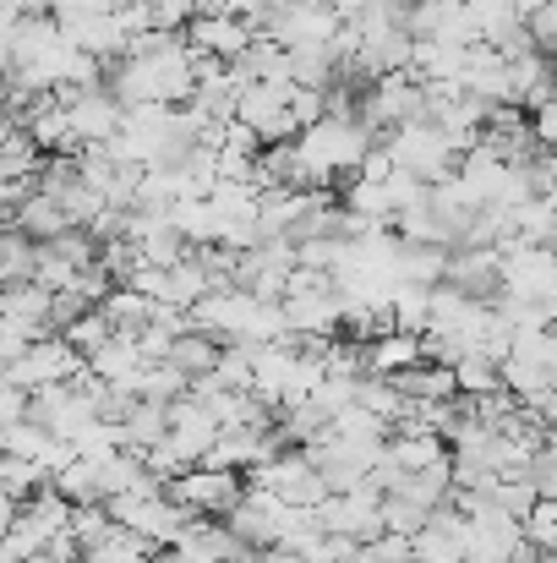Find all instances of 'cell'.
I'll list each match as a JSON object with an SVG mask.
<instances>
[{
    "instance_id": "obj_1",
    "label": "cell",
    "mask_w": 557,
    "mask_h": 563,
    "mask_svg": "<svg viewBox=\"0 0 557 563\" xmlns=\"http://www.w3.org/2000/svg\"><path fill=\"white\" fill-rule=\"evenodd\" d=\"M377 143L388 148L393 170H410V176H421V181H443V176H454V165H459V148H454V137H448L437 121H404V126L382 132Z\"/></svg>"
},
{
    "instance_id": "obj_2",
    "label": "cell",
    "mask_w": 557,
    "mask_h": 563,
    "mask_svg": "<svg viewBox=\"0 0 557 563\" xmlns=\"http://www.w3.org/2000/svg\"><path fill=\"white\" fill-rule=\"evenodd\" d=\"M165 498L181 504L191 515H230V504L241 498V476L235 471H219V465H186L181 476L165 482Z\"/></svg>"
},
{
    "instance_id": "obj_3",
    "label": "cell",
    "mask_w": 557,
    "mask_h": 563,
    "mask_svg": "<svg viewBox=\"0 0 557 563\" xmlns=\"http://www.w3.org/2000/svg\"><path fill=\"white\" fill-rule=\"evenodd\" d=\"M82 373V356L60 340V334H38V340H27L11 362H5V377L16 383V388H44V383H66V377Z\"/></svg>"
},
{
    "instance_id": "obj_4",
    "label": "cell",
    "mask_w": 557,
    "mask_h": 563,
    "mask_svg": "<svg viewBox=\"0 0 557 563\" xmlns=\"http://www.w3.org/2000/svg\"><path fill=\"white\" fill-rule=\"evenodd\" d=\"M241 553H246V542L219 515H191L181 531H176V542L159 548L165 563H230V559H241Z\"/></svg>"
},
{
    "instance_id": "obj_5",
    "label": "cell",
    "mask_w": 557,
    "mask_h": 563,
    "mask_svg": "<svg viewBox=\"0 0 557 563\" xmlns=\"http://www.w3.org/2000/svg\"><path fill=\"white\" fill-rule=\"evenodd\" d=\"M285 88H290V82H241L230 115L246 121V126L257 132V143H290L296 126H290V115H285Z\"/></svg>"
},
{
    "instance_id": "obj_6",
    "label": "cell",
    "mask_w": 557,
    "mask_h": 563,
    "mask_svg": "<svg viewBox=\"0 0 557 563\" xmlns=\"http://www.w3.org/2000/svg\"><path fill=\"white\" fill-rule=\"evenodd\" d=\"M66 126H71V143L77 148H93V143H110L115 126H121V99L99 82V88H77L66 104Z\"/></svg>"
},
{
    "instance_id": "obj_7",
    "label": "cell",
    "mask_w": 557,
    "mask_h": 563,
    "mask_svg": "<svg viewBox=\"0 0 557 563\" xmlns=\"http://www.w3.org/2000/svg\"><path fill=\"white\" fill-rule=\"evenodd\" d=\"M165 438H170V449L181 454L186 465H197V460L208 454V443L219 438V421L208 416V405H202V399L176 394V399L165 405Z\"/></svg>"
},
{
    "instance_id": "obj_8",
    "label": "cell",
    "mask_w": 557,
    "mask_h": 563,
    "mask_svg": "<svg viewBox=\"0 0 557 563\" xmlns=\"http://www.w3.org/2000/svg\"><path fill=\"white\" fill-rule=\"evenodd\" d=\"M181 38L197 49V55H213V60H235L252 38V27L235 16V11H197L181 27Z\"/></svg>"
},
{
    "instance_id": "obj_9",
    "label": "cell",
    "mask_w": 557,
    "mask_h": 563,
    "mask_svg": "<svg viewBox=\"0 0 557 563\" xmlns=\"http://www.w3.org/2000/svg\"><path fill=\"white\" fill-rule=\"evenodd\" d=\"M443 285H454V290H465L476 301H492V290H498V246H448Z\"/></svg>"
},
{
    "instance_id": "obj_10",
    "label": "cell",
    "mask_w": 557,
    "mask_h": 563,
    "mask_svg": "<svg viewBox=\"0 0 557 563\" xmlns=\"http://www.w3.org/2000/svg\"><path fill=\"white\" fill-rule=\"evenodd\" d=\"M230 71H235L241 82H290V49L274 44L268 33H252L246 49L230 60Z\"/></svg>"
},
{
    "instance_id": "obj_11",
    "label": "cell",
    "mask_w": 557,
    "mask_h": 563,
    "mask_svg": "<svg viewBox=\"0 0 557 563\" xmlns=\"http://www.w3.org/2000/svg\"><path fill=\"white\" fill-rule=\"evenodd\" d=\"M11 230H22L27 241H49V235H60V230H71V224H66V213H60V202H55L49 191L27 187L11 202Z\"/></svg>"
},
{
    "instance_id": "obj_12",
    "label": "cell",
    "mask_w": 557,
    "mask_h": 563,
    "mask_svg": "<svg viewBox=\"0 0 557 563\" xmlns=\"http://www.w3.org/2000/svg\"><path fill=\"white\" fill-rule=\"evenodd\" d=\"M82 367H88L93 377H104V383H115V388H126V394H132V377L143 373V356H137L132 334H110L99 351H88V356H82Z\"/></svg>"
},
{
    "instance_id": "obj_13",
    "label": "cell",
    "mask_w": 557,
    "mask_h": 563,
    "mask_svg": "<svg viewBox=\"0 0 557 563\" xmlns=\"http://www.w3.org/2000/svg\"><path fill=\"white\" fill-rule=\"evenodd\" d=\"M443 257H448V246H437V241H399L393 246V285H437L443 279Z\"/></svg>"
},
{
    "instance_id": "obj_14",
    "label": "cell",
    "mask_w": 557,
    "mask_h": 563,
    "mask_svg": "<svg viewBox=\"0 0 557 563\" xmlns=\"http://www.w3.org/2000/svg\"><path fill=\"white\" fill-rule=\"evenodd\" d=\"M38 165H44V154L33 148V137H27L16 121H0V181H11V187H33Z\"/></svg>"
},
{
    "instance_id": "obj_15",
    "label": "cell",
    "mask_w": 557,
    "mask_h": 563,
    "mask_svg": "<svg viewBox=\"0 0 557 563\" xmlns=\"http://www.w3.org/2000/svg\"><path fill=\"white\" fill-rule=\"evenodd\" d=\"M361 345H367V373H382V377L421 362V334H410V329H382V334H371Z\"/></svg>"
},
{
    "instance_id": "obj_16",
    "label": "cell",
    "mask_w": 557,
    "mask_h": 563,
    "mask_svg": "<svg viewBox=\"0 0 557 563\" xmlns=\"http://www.w3.org/2000/svg\"><path fill=\"white\" fill-rule=\"evenodd\" d=\"M159 553L148 537H137V531H126V526H110L99 542H88L82 548V563H148Z\"/></svg>"
},
{
    "instance_id": "obj_17",
    "label": "cell",
    "mask_w": 557,
    "mask_h": 563,
    "mask_svg": "<svg viewBox=\"0 0 557 563\" xmlns=\"http://www.w3.org/2000/svg\"><path fill=\"white\" fill-rule=\"evenodd\" d=\"M99 312L110 318V329H115V334H137V329L148 323L154 301H148V296H137L132 285H110V290L99 296Z\"/></svg>"
},
{
    "instance_id": "obj_18",
    "label": "cell",
    "mask_w": 557,
    "mask_h": 563,
    "mask_svg": "<svg viewBox=\"0 0 557 563\" xmlns=\"http://www.w3.org/2000/svg\"><path fill=\"white\" fill-rule=\"evenodd\" d=\"M121 438H126V449H132V454L154 449V443L165 438V405H154V399H137V394H132V405H126V416H121Z\"/></svg>"
},
{
    "instance_id": "obj_19",
    "label": "cell",
    "mask_w": 557,
    "mask_h": 563,
    "mask_svg": "<svg viewBox=\"0 0 557 563\" xmlns=\"http://www.w3.org/2000/svg\"><path fill=\"white\" fill-rule=\"evenodd\" d=\"M165 362H170V367H181L186 377L213 373V362H219V340H213V334H202V329H186V334L170 340Z\"/></svg>"
},
{
    "instance_id": "obj_20",
    "label": "cell",
    "mask_w": 557,
    "mask_h": 563,
    "mask_svg": "<svg viewBox=\"0 0 557 563\" xmlns=\"http://www.w3.org/2000/svg\"><path fill=\"white\" fill-rule=\"evenodd\" d=\"M49 487L66 504H99V476H93V460L88 454H71L60 471H49Z\"/></svg>"
},
{
    "instance_id": "obj_21",
    "label": "cell",
    "mask_w": 557,
    "mask_h": 563,
    "mask_svg": "<svg viewBox=\"0 0 557 563\" xmlns=\"http://www.w3.org/2000/svg\"><path fill=\"white\" fill-rule=\"evenodd\" d=\"M186 383L191 377L181 367H170V362H143V373L132 377V394L137 399H154V405H170L176 394H186Z\"/></svg>"
},
{
    "instance_id": "obj_22",
    "label": "cell",
    "mask_w": 557,
    "mask_h": 563,
    "mask_svg": "<svg viewBox=\"0 0 557 563\" xmlns=\"http://www.w3.org/2000/svg\"><path fill=\"white\" fill-rule=\"evenodd\" d=\"M350 399H356L361 410H371V416H382V421H393V416L404 410V394H399V388H393L382 373H361V377H356Z\"/></svg>"
},
{
    "instance_id": "obj_23",
    "label": "cell",
    "mask_w": 557,
    "mask_h": 563,
    "mask_svg": "<svg viewBox=\"0 0 557 563\" xmlns=\"http://www.w3.org/2000/svg\"><path fill=\"white\" fill-rule=\"evenodd\" d=\"M44 482H49V476H44V465H33V460H16V454H0V498L22 504V498H33Z\"/></svg>"
},
{
    "instance_id": "obj_24",
    "label": "cell",
    "mask_w": 557,
    "mask_h": 563,
    "mask_svg": "<svg viewBox=\"0 0 557 563\" xmlns=\"http://www.w3.org/2000/svg\"><path fill=\"white\" fill-rule=\"evenodd\" d=\"M49 449V432L38 427V421H27V416H16V421H5L0 427V454H16V460H33L38 465V454Z\"/></svg>"
},
{
    "instance_id": "obj_25",
    "label": "cell",
    "mask_w": 557,
    "mask_h": 563,
    "mask_svg": "<svg viewBox=\"0 0 557 563\" xmlns=\"http://www.w3.org/2000/svg\"><path fill=\"white\" fill-rule=\"evenodd\" d=\"M110 334H115V329H110V318H104L99 307H88V312H77V318H71L66 329H60V340H66V345H71L77 356H88V351H99V345H104Z\"/></svg>"
},
{
    "instance_id": "obj_26",
    "label": "cell",
    "mask_w": 557,
    "mask_h": 563,
    "mask_svg": "<svg viewBox=\"0 0 557 563\" xmlns=\"http://www.w3.org/2000/svg\"><path fill=\"white\" fill-rule=\"evenodd\" d=\"M377 515H382V531H393V537H415V531L426 526V515H432V509H421V504H410L404 493H382V504H377Z\"/></svg>"
},
{
    "instance_id": "obj_27",
    "label": "cell",
    "mask_w": 557,
    "mask_h": 563,
    "mask_svg": "<svg viewBox=\"0 0 557 563\" xmlns=\"http://www.w3.org/2000/svg\"><path fill=\"white\" fill-rule=\"evenodd\" d=\"M520 537H525L531 548L553 553V542H557V498H536V504L520 515Z\"/></svg>"
},
{
    "instance_id": "obj_28",
    "label": "cell",
    "mask_w": 557,
    "mask_h": 563,
    "mask_svg": "<svg viewBox=\"0 0 557 563\" xmlns=\"http://www.w3.org/2000/svg\"><path fill=\"white\" fill-rule=\"evenodd\" d=\"M339 208H350V213H367V219H393V208H388V197H382V187L377 181H361V176H350L345 181V202Z\"/></svg>"
},
{
    "instance_id": "obj_29",
    "label": "cell",
    "mask_w": 557,
    "mask_h": 563,
    "mask_svg": "<svg viewBox=\"0 0 557 563\" xmlns=\"http://www.w3.org/2000/svg\"><path fill=\"white\" fill-rule=\"evenodd\" d=\"M285 115H290V126H296V132H301V126H312V121H323V115H328L323 88H301V82H290V88H285Z\"/></svg>"
},
{
    "instance_id": "obj_30",
    "label": "cell",
    "mask_w": 557,
    "mask_h": 563,
    "mask_svg": "<svg viewBox=\"0 0 557 563\" xmlns=\"http://www.w3.org/2000/svg\"><path fill=\"white\" fill-rule=\"evenodd\" d=\"M110 526H115V520H110V509H104V504H71V520H66V531L77 537V548L99 542Z\"/></svg>"
},
{
    "instance_id": "obj_31",
    "label": "cell",
    "mask_w": 557,
    "mask_h": 563,
    "mask_svg": "<svg viewBox=\"0 0 557 563\" xmlns=\"http://www.w3.org/2000/svg\"><path fill=\"white\" fill-rule=\"evenodd\" d=\"M520 27H525V38H531V49L536 55H553L557 44V5L547 0V5H531L525 16H520Z\"/></svg>"
},
{
    "instance_id": "obj_32",
    "label": "cell",
    "mask_w": 557,
    "mask_h": 563,
    "mask_svg": "<svg viewBox=\"0 0 557 563\" xmlns=\"http://www.w3.org/2000/svg\"><path fill=\"white\" fill-rule=\"evenodd\" d=\"M525 482H531L542 498H557V454H553V443H542V449L525 460Z\"/></svg>"
},
{
    "instance_id": "obj_33",
    "label": "cell",
    "mask_w": 557,
    "mask_h": 563,
    "mask_svg": "<svg viewBox=\"0 0 557 563\" xmlns=\"http://www.w3.org/2000/svg\"><path fill=\"white\" fill-rule=\"evenodd\" d=\"M143 5H148L154 27H170V33H181L186 22H191V0H143Z\"/></svg>"
},
{
    "instance_id": "obj_34",
    "label": "cell",
    "mask_w": 557,
    "mask_h": 563,
    "mask_svg": "<svg viewBox=\"0 0 557 563\" xmlns=\"http://www.w3.org/2000/svg\"><path fill=\"white\" fill-rule=\"evenodd\" d=\"M531 137H536V148H553V137H557V110H553V99H542V104H531Z\"/></svg>"
},
{
    "instance_id": "obj_35",
    "label": "cell",
    "mask_w": 557,
    "mask_h": 563,
    "mask_svg": "<svg viewBox=\"0 0 557 563\" xmlns=\"http://www.w3.org/2000/svg\"><path fill=\"white\" fill-rule=\"evenodd\" d=\"M16 416H27V388H16L11 377L0 373V427L16 421Z\"/></svg>"
},
{
    "instance_id": "obj_36",
    "label": "cell",
    "mask_w": 557,
    "mask_h": 563,
    "mask_svg": "<svg viewBox=\"0 0 557 563\" xmlns=\"http://www.w3.org/2000/svg\"><path fill=\"white\" fill-rule=\"evenodd\" d=\"M11 520H16V504H11V498H0V542H5V531H11Z\"/></svg>"
},
{
    "instance_id": "obj_37",
    "label": "cell",
    "mask_w": 557,
    "mask_h": 563,
    "mask_svg": "<svg viewBox=\"0 0 557 563\" xmlns=\"http://www.w3.org/2000/svg\"><path fill=\"white\" fill-rule=\"evenodd\" d=\"M0 563H22V559H16V553H11V548H5V542H0Z\"/></svg>"
},
{
    "instance_id": "obj_38",
    "label": "cell",
    "mask_w": 557,
    "mask_h": 563,
    "mask_svg": "<svg viewBox=\"0 0 557 563\" xmlns=\"http://www.w3.org/2000/svg\"><path fill=\"white\" fill-rule=\"evenodd\" d=\"M301 5H334V0H301Z\"/></svg>"
},
{
    "instance_id": "obj_39",
    "label": "cell",
    "mask_w": 557,
    "mask_h": 563,
    "mask_svg": "<svg viewBox=\"0 0 557 563\" xmlns=\"http://www.w3.org/2000/svg\"><path fill=\"white\" fill-rule=\"evenodd\" d=\"M388 5H399V11H404V5H410V0H388Z\"/></svg>"
},
{
    "instance_id": "obj_40",
    "label": "cell",
    "mask_w": 557,
    "mask_h": 563,
    "mask_svg": "<svg viewBox=\"0 0 557 563\" xmlns=\"http://www.w3.org/2000/svg\"><path fill=\"white\" fill-rule=\"evenodd\" d=\"M148 563H165V559H159V553H154V559H148Z\"/></svg>"
},
{
    "instance_id": "obj_41",
    "label": "cell",
    "mask_w": 557,
    "mask_h": 563,
    "mask_svg": "<svg viewBox=\"0 0 557 563\" xmlns=\"http://www.w3.org/2000/svg\"><path fill=\"white\" fill-rule=\"evenodd\" d=\"M0 307H5V301H0Z\"/></svg>"
}]
</instances>
